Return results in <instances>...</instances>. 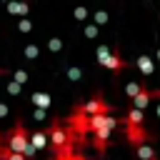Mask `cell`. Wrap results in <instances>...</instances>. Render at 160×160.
Returning <instances> with one entry per match:
<instances>
[{
  "instance_id": "277c9868",
  "label": "cell",
  "mask_w": 160,
  "mask_h": 160,
  "mask_svg": "<svg viewBox=\"0 0 160 160\" xmlns=\"http://www.w3.org/2000/svg\"><path fill=\"white\" fill-rule=\"evenodd\" d=\"M125 130H128V140L132 145H145V140H150V135L145 132L142 125H125Z\"/></svg>"
},
{
  "instance_id": "52a82bcc",
  "label": "cell",
  "mask_w": 160,
  "mask_h": 160,
  "mask_svg": "<svg viewBox=\"0 0 160 160\" xmlns=\"http://www.w3.org/2000/svg\"><path fill=\"white\" fill-rule=\"evenodd\" d=\"M48 145V135L45 132H35V135H30V148L35 150V148H45Z\"/></svg>"
},
{
  "instance_id": "8992f818",
  "label": "cell",
  "mask_w": 160,
  "mask_h": 160,
  "mask_svg": "<svg viewBox=\"0 0 160 160\" xmlns=\"http://www.w3.org/2000/svg\"><path fill=\"white\" fill-rule=\"evenodd\" d=\"M138 160H158V155L150 145H138Z\"/></svg>"
},
{
  "instance_id": "7a4b0ae2",
  "label": "cell",
  "mask_w": 160,
  "mask_h": 160,
  "mask_svg": "<svg viewBox=\"0 0 160 160\" xmlns=\"http://www.w3.org/2000/svg\"><path fill=\"white\" fill-rule=\"evenodd\" d=\"M75 110H80L85 118H95V115H108L110 112V105L102 100V95H95V98L85 100L82 105H78Z\"/></svg>"
},
{
  "instance_id": "6da1fadb",
  "label": "cell",
  "mask_w": 160,
  "mask_h": 160,
  "mask_svg": "<svg viewBox=\"0 0 160 160\" xmlns=\"http://www.w3.org/2000/svg\"><path fill=\"white\" fill-rule=\"evenodd\" d=\"M2 140H5V148H8L10 152H18V155H22V158L32 155L30 135H28V130H25V125H22V122H15V125H12V130H10L8 135H2Z\"/></svg>"
},
{
  "instance_id": "5b68a950",
  "label": "cell",
  "mask_w": 160,
  "mask_h": 160,
  "mask_svg": "<svg viewBox=\"0 0 160 160\" xmlns=\"http://www.w3.org/2000/svg\"><path fill=\"white\" fill-rule=\"evenodd\" d=\"M125 125H142V110L130 108L128 115H125Z\"/></svg>"
},
{
  "instance_id": "3957f363",
  "label": "cell",
  "mask_w": 160,
  "mask_h": 160,
  "mask_svg": "<svg viewBox=\"0 0 160 160\" xmlns=\"http://www.w3.org/2000/svg\"><path fill=\"white\" fill-rule=\"evenodd\" d=\"M98 58H100V65L102 68H108V70H112V72H118V70H122L128 62L118 55V52H108V50H98Z\"/></svg>"
}]
</instances>
